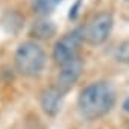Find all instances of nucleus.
Segmentation results:
<instances>
[{"instance_id": "nucleus-4", "label": "nucleus", "mask_w": 129, "mask_h": 129, "mask_svg": "<svg viewBox=\"0 0 129 129\" xmlns=\"http://www.w3.org/2000/svg\"><path fill=\"white\" fill-rule=\"evenodd\" d=\"M112 26H114L112 14L108 11H102L90 20L88 26L84 30V40L91 46H100L108 40Z\"/></svg>"}, {"instance_id": "nucleus-10", "label": "nucleus", "mask_w": 129, "mask_h": 129, "mask_svg": "<svg viewBox=\"0 0 129 129\" xmlns=\"http://www.w3.org/2000/svg\"><path fill=\"white\" fill-rule=\"evenodd\" d=\"M79 6H81V0H78V2L75 3V6H73V8H70V14H69V17H70V18H76Z\"/></svg>"}, {"instance_id": "nucleus-5", "label": "nucleus", "mask_w": 129, "mask_h": 129, "mask_svg": "<svg viewBox=\"0 0 129 129\" xmlns=\"http://www.w3.org/2000/svg\"><path fill=\"white\" fill-rule=\"evenodd\" d=\"M82 70H84V62L79 56L59 66V72L56 76V88L62 94L69 93L73 88V85L78 82V79L81 78Z\"/></svg>"}, {"instance_id": "nucleus-1", "label": "nucleus", "mask_w": 129, "mask_h": 129, "mask_svg": "<svg viewBox=\"0 0 129 129\" xmlns=\"http://www.w3.org/2000/svg\"><path fill=\"white\" fill-rule=\"evenodd\" d=\"M115 105V91L109 82L97 81L85 88L78 96V109L87 120H97L106 115Z\"/></svg>"}, {"instance_id": "nucleus-12", "label": "nucleus", "mask_w": 129, "mask_h": 129, "mask_svg": "<svg viewBox=\"0 0 129 129\" xmlns=\"http://www.w3.org/2000/svg\"><path fill=\"white\" fill-rule=\"evenodd\" d=\"M127 129H129V127H127Z\"/></svg>"}, {"instance_id": "nucleus-6", "label": "nucleus", "mask_w": 129, "mask_h": 129, "mask_svg": "<svg viewBox=\"0 0 129 129\" xmlns=\"http://www.w3.org/2000/svg\"><path fill=\"white\" fill-rule=\"evenodd\" d=\"M62 97L64 94L56 88H47L41 93V97H40V103H41V108L43 111L47 114V115H56L61 109V103H62Z\"/></svg>"}, {"instance_id": "nucleus-2", "label": "nucleus", "mask_w": 129, "mask_h": 129, "mask_svg": "<svg viewBox=\"0 0 129 129\" xmlns=\"http://www.w3.org/2000/svg\"><path fill=\"white\" fill-rule=\"evenodd\" d=\"M15 69L20 75L26 78L40 76L46 66V52L35 41L21 43L14 55Z\"/></svg>"}, {"instance_id": "nucleus-9", "label": "nucleus", "mask_w": 129, "mask_h": 129, "mask_svg": "<svg viewBox=\"0 0 129 129\" xmlns=\"http://www.w3.org/2000/svg\"><path fill=\"white\" fill-rule=\"evenodd\" d=\"M114 56H115L117 61L129 64V41H123V43H120V44L115 47Z\"/></svg>"}, {"instance_id": "nucleus-7", "label": "nucleus", "mask_w": 129, "mask_h": 129, "mask_svg": "<svg viewBox=\"0 0 129 129\" xmlns=\"http://www.w3.org/2000/svg\"><path fill=\"white\" fill-rule=\"evenodd\" d=\"M55 32H56V26L49 20H40L30 29V35L38 40H49L55 35Z\"/></svg>"}, {"instance_id": "nucleus-8", "label": "nucleus", "mask_w": 129, "mask_h": 129, "mask_svg": "<svg viewBox=\"0 0 129 129\" xmlns=\"http://www.w3.org/2000/svg\"><path fill=\"white\" fill-rule=\"evenodd\" d=\"M62 0H34V9L40 15H47L56 9Z\"/></svg>"}, {"instance_id": "nucleus-11", "label": "nucleus", "mask_w": 129, "mask_h": 129, "mask_svg": "<svg viewBox=\"0 0 129 129\" xmlns=\"http://www.w3.org/2000/svg\"><path fill=\"white\" fill-rule=\"evenodd\" d=\"M123 109L129 114V97H127V99H124V102H123Z\"/></svg>"}, {"instance_id": "nucleus-3", "label": "nucleus", "mask_w": 129, "mask_h": 129, "mask_svg": "<svg viewBox=\"0 0 129 129\" xmlns=\"http://www.w3.org/2000/svg\"><path fill=\"white\" fill-rule=\"evenodd\" d=\"M84 41V29L76 27L72 32L66 34L61 40L56 41L53 47V59L58 66H62L75 58H78V52L81 49V44Z\"/></svg>"}]
</instances>
